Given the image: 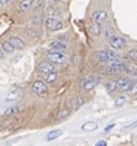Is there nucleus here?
<instances>
[{"label":"nucleus","instance_id":"nucleus-1","mask_svg":"<svg viewBox=\"0 0 137 146\" xmlns=\"http://www.w3.org/2000/svg\"><path fill=\"white\" fill-rule=\"evenodd\" d=\"M45 24H46V27L51 31H58V30H62L63 29L62 21L58 20L57 17H48V19L45 21Z\"/></svg>","mask_w":137,"mask_h":146},{"label":"nucleus","instance_id":"nucleus-2","mask_svg":"<svg viewBox=\"0 0 137 146\" xmlns=\"http://www.w3.org/2000/svg\"><path fill=\"white\" fill-rule=\"evenodd\" d=\"M32 90H34L37 96L45 97L46 94H47V92H48V88H47V86H46L45 82L36 81V82H34V84H32Z\"/></svg>","mask_w":137,"mask_h":146},{"label":"nucleus","instance_id":"nucleus-3","mask_svg":"<svg viewBox=\"0 0 137 146\" xmlns=\"http://www.w3.org/2000/svg\"><path fill=\"white\" fill-rule=\"evenodd\" d=\"M47 57L51 62H55V63L58 64L66 62V56L59 51H49V52H47Z\"/></svg>","mask_w":137,"mask_h":146},{"label":"nucleus","instance_id":"nucleus-4","mask_svg":"<svg viewBox=\"0 0 137 146\" xmlns=\"http://www.w3.org/2000/svg\"><path fill=\"white\" fill-rule=\"evenodd\" d=\"M109 42H110V46L113 47V48H116V50L124 48L126 46V40L124 37H121V36H116V35H115L111 40H109Z\"/></svg>","mask_w":137,"mask_h":146},{"label":"nucleus","instance_id":"nucleus-5","mask_svg":"<svg viewBox=\"0 0 137 146\" xmlns=\"http://www.w3.org/2000/svg\"><path fill=\"white\" fill-rule=\"evenodd\" d=\"M116 82H117V88H120L122 92H128L133 84V82L131 79H128L127 77H122Z\"/></svg>","mask_w":137,"mask_h":146},{"label":"nucleus","instance_id":"nucleus-6","mask_svg":"<svg viewBox=\"0 0 137 146\" xmlns=\"http://www.w3.org/2000/svg\"><path fill=\"white\" fill-rule=\"evenodd\" d=\"M106 17H107V13L105 11V10H96V11L93 13V15H92V20L94 21L95 24H103L104 21L106 20Z\"/></svg>","mask_w":137,"mask_h":146},{"label":"nucleus","instance_id":"nucleus-7","mask_svg":"<svg viewBox=\"0 0 137 146\" xmlns=\"http://www.w3.org/2000/svg\"><path fill=\"white\" fill-rule=\"evenodd\" d=\"M38 71L41 72V73H43V74H46L47 76L48 73H51V72H53L55 71V68H53V66L49 63V62H41V63L38 64Z\"/></svg>","mask_w":137,"mask_h":146},{"label":"nucleus","instance_id":"nucleus-8","mask_svg":"<svg viewBox=\"0 0 137 146\" xmlns=\"http://www.w3.org/2000/svg\"><path fill=\"white\" fill-rule=\"evenodd\" d=\"M98 84V78H92V79H83L80 86H83V88H84L85 90H92L94 87Z\"/></svg>","mask_w":137,"mask_h":146},{"label":"nucleus","instance_id":"nucleus-9","mask_svg":"<svg viewBox=\"0 0 137 146\" xmlns=\"http://www.w3.org/2000/svg\"><path fill=\"white\" fill-rule=\"evenodd\" d=\"M9 42L11 43V46L14 47V48H17V50H22L24 47H25V42H24L21 38L15 37V36L10 37V38H9Z\"/></svg>","mask_w":137,"mask_h":146},{"label":"nucleus","instance_id":"nucleus-10","mask_svg":"<svg viewBox=\"0 0 137 146\" xmlns=\"http://www.w3.org/2000/svg\"><path fill=\"white\" fill-rule=\"evenodd\" d=\"M51 48L55 50V51H59V52H62V51H66L67 50V45L64 42H61V41H53L51 42Z\"/></svg>","mask_w":137,"mask_h":146},{"label":"nucleus","instance_id":"nucleus-11","mask_svg":"<svg viewBox=\"0 0 137 146\" xmlns=\"http://www.w3.org/2000/svg\"><path fill=\"white\" fill-rule=\"evenodd\" d=\"M98 129V123L96 121H86L82 125V130L84 131H94Z\"/></svg>","mask_w":137,"mask_h":146},{"label":"nucleus","instance_id":"nucleus-12","mask_svg":"<svg viewBox=\"0 0 137 146\" xmlns=\"http://www.w3.org/2000/svg\"><path fill=\"white\" fill-rule=\"evenodd\" d=\"M63 131L62 130H53V131H49V133L47 134V141H52L55 140V139L59 137L61 135H62Z\"/></svg>","mask_w":137,"mask_h":146},{"label":"nucleus","instance_id":"nucleus-13","mask_svg":"<svg viewBox=\"0 0 137 146\" xmlns=\"http://www.w3.org/2000/svg\"><path fill=\"white\" fill-rule=\"evenodd\" d=\"M96 60L99 62H101V63H106L107 62V56H106V51H103L100 50L96 52Z\"/></svg>","mask_w":137,"mask_h":146},{"label":"nucleus","instance_id":"nucleus-14","mask_svg":"<svg viewBox=\"0 0 137 146\" xmlns=\"http://www.w3.org/2000/svg\"><path fill=\"white\" fill-rule=\"evenodd\" d=\"M47 13H48L49 17H57V16H59V15H61L59 9H57L56 6H48Z\"/></svg>","mask_w":137,"mask_h":146},{"label":"nucleus","instance_id":"nucleus-15","mask_svg":"<svg viewBox=\"0 0 137 146\" xmlns=\"http://www.w3.org/2000/svg\"><path fill=\"white\" fill-rule=\"evenodd\" d=\"M105 88H106V90H107L109 93L115 92V89L117 88V82H116V81H109V82H106Z\"/></svg>","mask_w":137,"mask_h":146},{"label":"nucleus","instance_id":"nucleus-16","mask_svg":"<svg viewBox=\"0 0 137 146\" xmlns=\"http://www.w3.org/2000/svg\"><path fill=\"white\" fill-rule=\"evenodd\" d=\"M70 114V110L69 109H62V110H59L58 111V114H57V120H63V119H66L67 116H69Z\"/></svg>","mask_w":137,"mask_h":146},{"label":"nucleus","instance_id":"nucleus-17","mask_svg":"<svg viewBox=\"0 0 137 146\" xmlns=\"http://www.w3.org/2000/svg\"><path fill=\"white\" fill-rule=\"evenodd\" d=\"M32 6V0H24L20 3V10L21 11H27Z\"/></svg>","mask_w":137,"mask_h":146},{"label":"nucleus","instance_id":"nucleus-18","mask_svg":"<svg viewBox=\"0 0 137 146\" xmlns=\"http://www.w3.org/2000/svg\"><path fill=\"white\" fill-rule=\"evenodd\" d=\"M104 36H105V38L109 41V40H111L115 36V31L111 27H105V30H104Z\"/></svg>","mask_w":137,"mask_h":146},{"label":"nucleus","instance_id":"nucleus-19","mask_svg":"<svg viewBox=\"0 0 137 146\" xmlns=\"http://www.w3.org/2000/svg\"><path fill=\"white\" fill-rule=\"evenodd\" d=\"M90 32H92L94 36L100 35V32H101V27H100V25L94 23V24L92 25V27H90Z\"/></svg>","mask_w":137,"mask_h":146},{"label":"nucleus","instance_id":"nucleus-20","mask_svg":"<svg viewBox=\"0 0 137 146\" xmlns=\"http://www.w3.org/2000/svg\"><path fill=\"white\" fill-rule=\"evenodd\" d=\"M1 47H3V50H4V52H8V53H11L14 52V47L11 46V43H10L9 41H5V42H3L1 43Z\"/></svg>","mask_w":137,"mask_h":146},{"label":"nucleus","instance_id":"nucleus-21","mask_svg":"<svg viewBox=\"0 0 137 146\" xmlns=\"http://www.w3.org/2000/svg\"><path fill=\"white\" fill-rule=\"evenodd\" d=\"M126 58H127L128 61H131V62L137 61V50H131V51H128L127 54H126Z\"/></svg>","mask_w":137,"mask_h":146},{"label":"nucleus","instance_id":"nucleus-22","mask_svg":"<svg viewBox=\"0 0 137 146\" xmlns=\"http://www.w3.org/2000/svg\"><path fill=\"white\" fill-rule=\"evenodd\" d=\"M126 100H127V98H126L125 96L119 97L116 99V102H115V105H116V107H121V105H124L126 103Z\"/></svg>","mask_w":137,"mask_h":146},{"label":"nucleus","instance_id":"nucleus-23","mask_svg":"<svg viewBox=\"0 0 137 146\" xmlns=\"http://www.w3.org/2000/svg\"><path fill=\"white\" fill-rule=\"evenodd\" d=\"M57 79V73L53 71V72H51V73H48L47 74V82L48 83H53Z\"/></svg>","mask_w":137,"mask_h":146},{"label":"nucleus","instance_id":"nucleus-24","mask_svg":"<svg viewBox=\"0 0 137 146\" xmlns=\"http://www.w3.org/2000/svg\"><path fill=\"white\" fill-rule=\"evenodd\" d=\"M106 56H107V61H110V60H117V54L114 52V51H106Z\"/></svg>","mask_w":137,"mask_h":146},{"label":"nucleus","instance_id":"nucleus-25","mask_svg":"<svg viewBox=\"0 0 137 146\" xmlns=\"http://www.w3.org/2000/svg\"><path fill=\"white\" fill-rule=\"evenodd\" d=\"M17 110H19V109H17L16 107H13V108H9V109H6L4 114H5V115H13V114H16V113H17Z\"/></svg>","mask_w":137,"mask_h":146},{"label":"nucleus","instance_id":"nucleus-26","mask_svg":"<svg viewBox=\"0 0 137 146\" xmlns=\"http://www.w3.org/2000/svg\"><path fill=\"white\" fill-rule=\"evenodd\" d=\"M127 93H130V94H136V93H137V82H133L131 89H130Z\"/></svg>","mask_w":137,"mask_h":146},{"label":"nucleus","instance_id":"nucleus-27","mask_svg":"<svg viewBox=\"0 0 137 146\" xmlns=\"http://www.w3.org/2000/svg\"><path fill=\"white\" fill-rule=\"evenodd\" d=\"M136 127H137V120H136V121H133L132 124H130V125L125 126L124 130H132V129H136Z\"/></svg>","mask_w":137,"mask_h":146},{"label":"nucleus","instance_id":"nucleus-28","mask_svg":"<svg viewBox=\"0 0 137 146\" xmlns=\"http://www.w3.org/2000/svg\"><path fill=\"white\" fill-rule=\"evenodd\" d=\"M28 35H30L31 37H37L40 34H38V31H36V30H28Z\"/></svg>","mask_w":137,"mask_h":146},{"label":"nucleus","instance_id":"nucleus-29","mask_svg":"<svg viewBox=\"0 0 137 146\" xmlns=\"http://www.w3.org/2000/svg\"><path fill=\"white\" fill-rule=\"evenodd\" d=\"M95 146H107V144H106V141H104V140H99L95 144Z\"/></svg>","mask_w":137,"mask_h":146},{"label":"nucleus","instance_id":"nucleus-30","mask_svg":"<svg viewBox=\"0 0 137 146\" xmlns=\"http://www.w3.org/2000/svg\"><path fill=\"white\" fill-rule=\"evenodd\" d=\"M115 126V124H111V125H109V126H106L105 127V130H104V133H109V131L111 130V129H113V127Z\"/></svg>","mask_w":137,"mask_h":146},{"label":"nucleus","instance_id":"nucleus-31","mask_svg":"<svg viewBox=\"0 0 137 146\" xmlns=\"http://www.w3.org/2000/svg\"><path fill=\"white\" fill-rule=\"evenodd\" d=\"M9 1H10V0H0V4H1V5H6Z\"/></svg>","mask_w":137,"mask_h":146},{"label":"nucleus","instance_id":"nucleus-32","mask_svg":"<svg viewBox=\"0 0 137 146\" xmlns=\"http://www.w3.org/2000/svg\"><path fill=\"white\" fill-rule=\"evenodd\" d=\"M3 57H4V53H3V51L0 50V58H3Z\"/></svg>","mask_w":137,"mask_h":146},{"label":"nucleus","instance_id":"nucleus-33","mask_svg":"<svg viewBox=\"0 0 137 146\" xmlns=\"http://www.w3.org/2000/svg\"><path fill=\"white\" fill-rule=\"evenodd\" d=\"M133 77H135L137 79V72H133Z\"/></svg>","mask_w":137,"mask_h":146},{"label":"nucleus","instance_id":"nucleus-34","mask_svg":"<svg viewBox=\"0 0 137 146\" xmlns=\"http://www.w3.org/2000/svg\"><path fill=\"white\" fill-rule=\"evenodd\" d=\"M53 3H58V1H61V0H52Z\"/></svg>","mask_w":137,"mask_h":146},{"label":"nucleus","instance_id":"nucleus-35","mask_svg":"<svg viewBox=\"0 0 137 146\" xmlns=\"http://www.w3.org/2000/svg\"><path fill=\"white\" fill-rule=\"evenodd\" d=\"M3 129V125H1V124H0V130H1Z\"/></svg>","mask_w":137,"mask_h":146}]
</instances>
